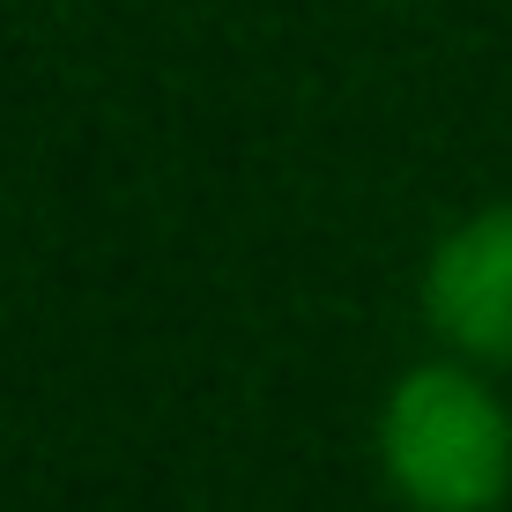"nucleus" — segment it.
I'll return each mask as SVG.
<instances>
[{"label": "nucleus", "instance_id": "f257e3e1", "mask_svg": "<svg viewBox=\"0 0 512 512\" xmlns=\"http://www.w3.org/2000/svg\"><path fill=\"white\" fill-rule=\"evenodd\" d=\"M379 453L394 490L423 512H490L512 483V416L483 379L423 364L386 394Z\"/></svg>", "mask_w": 512, "mask_h": 512}, {"label": "nucleus", "instance_id": "f03ea898", "mask_svg": "<svg viewBox=\"0 0 512 512\" xmlns=\"http://www.w3.org/2000/svg\"><path fill=\"white\" fill-rule=\"evenodd\" d=\"M423 305L446 342L475 357H512V208H483L438 245Z\"/></svg>", "mask_w": 512, "mask_h": 512}]
</instances>
